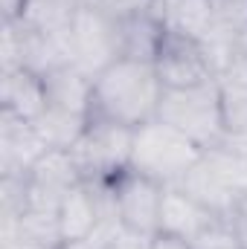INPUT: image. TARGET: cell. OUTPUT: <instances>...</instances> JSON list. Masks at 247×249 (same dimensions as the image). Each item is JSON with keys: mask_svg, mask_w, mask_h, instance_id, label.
<instances>
[{"mask_svg": "<svg viewBox=\"0 0 247 249\" xmlns=\"http://www.w3.org/2000/svg\"><path fill=\"white\" fill-rule=\"evenodd\" d=\"M160 99H163V81L157 75L154 61L123 55L93 75L90 119H108L117 124L140 127L157 119Z\"/></svg>", "mask_w": 247, "mask_h": 249, "instance_id": "6da1fadb", "label": "cell"}, {"mask_svg": "<svg viewBox=\"0 0 247 249\" xmlns=\"http://www.w3.org/2000/svg\"><path fill=\"white\" fill-rule=\"evenodd\" d=\"M181 188L218 217H233L247 200V160L227 142L204 148L201 160L181 180Z\"/></svg>", "mask_w": 247, "mask_h": 249, "instance_id": "7a4b0ae2", "label": "cell"}, {"mask_svg": "<svg viewBox=\"0 0 247 249\" xmlns=\"http://www.w3.org/2000/svg\"><path fill=\"white\" fill-rule=\"evenodd\" d=\"M204 148L192 142L172 124L151 119L134 127V148H131V168L160 186H181L192 165L201 160Z\"/></svg>", "mask_w": 247, "mask_h": 249, "instance_id": "3957f363", "label": "cell"}, {"mask_svg": "<svg viewBox=\"0 0 247 249\" xmlns=\"http://www.w3.org/2000/svg\"><path fill=\"white\" fill-rule=\"evenodd\" d=\"M157 119L172 124L201 148L221 145L227 139V124L221 110V90L218 78L195 84V87H178V90H163Z\"/></svg>", "mask_w": 247, "mask_h": 249, "instance_id": "277c9868", "label": "cell"}, {"mask_svg": "<svg viewBox=\"0 0 247 249\" xmlns=\"http://www.w3.org/2000/svg\"><path fill=\"white\" fill-rule=\"evenodd\" d=\"M134 127L108 119H90L70 148V157L84 183H114L131 168Z\"/></svg>", "mask_w": 247, "mask_h": 249, "instance_id": "5b68a950", "label": "cell"}, {"mask_svg": "<svg viewBox=\"0 0 247 249\" xmlns=\"http://www.w3.org/2000/svg\"><path fill=\"white\" fill-rule=\"evenodd\" d=\"M70 58L87 75L123 58V26L87 0H79L70 26Z\"/></svg>", "mask_w": 247, "mask_h": 249, "instance_id": "8992f818", "label": "cell"}, {"mask_svg": "<svg viewBox=\"0 0 247 249\" xmlns=\"http://www.w3.org/2000/svg\"><path fill=\"white\" fill-rule=\"evenodd\" d=\"M163 191L166 186L137 174L125 171L114 180V214L117 223L125 229L157 235L160 232V209H163Z\"/></svg>", "mask_w": 247, "mask_h": 249, "instance_id": "52a82bcc", "label": "cell"}, {"mask_svg": "<svg viewBox=\"0 0 247 249\" xmlns=\"http://www.w3.org/2000/svg\"><path fill=\"white\" fill-rule=\"evenodd\" d=\"M157 75L163 81V90H178V87H195L204 81H212L215 72L206 61L204 50L198 41L166 35L160 44V53L154 58Z\"/></svg>", "mask_w": 247, "mask_h": 249, "instance_id": "ba28073f", "label": "cell"}, {"mask_svg": "<svg viewBox=\"0 0 247 249\" xmlns=\"http://www.w3.org/2000/svg\"><path fill=\"white\" fill-rule=\"evenodd\" d=\"M84 183L70 151H47L26 174V188H29V206L38 209H53L59 212L62 200L73 188Z\"/></svg>", "mask_w": 247, "mask_h": 249, "instance_id": "9c48e42d", "label": "cell"}, {"mask_svg": "<svg viewBox=\"0 0 247 249\" xmlns=\"http://www.w3.org/2000/svg\"><path fill=\"white\" fill-rule=\"evenodd\" d=\"M47 151L35 122L0 110V177H26Z\"/></svg>", "mask_w": 247, "mask_h": 249, "instance_id": "30bf717a", "label": "cell"}, {"mask_svg": "<svg viewBox=\"0 0 247 249\" xmlns=\"http://www.w3.org/2000/svg\"><path fill=\"white\" fill-rule=\"evenodd\" d=\"M151 18L163 26L166 35L189 41H201L215 23L212 0H154Z\"/></svg>", "mask_w": 247, "mask_h": 249, "instance_id": "8fae6325", "label": "cell"}, {"mask_svg": "<svg viewBox=\"0 0 247 249\" xmlns=\"http://www.w3.org/2000/svg\"><path fill=\"white\" fill-rule=\"evenodd\" d=\"M215 220H221V217L212 214L192 194H186L181 186H166V191H163V209H160V232L192 241L195 235H201Z\"/></svg>", "mask_w": 247, "mask_h": 249, "instance_id": "7c38bea8", "label": "cell"}, {"mask_svg": "<svg viewBox=\"0 0 247 249\" xmlns=\"http://www.w3.org/2000/svg\"><path fill=\"white\" fill-rule=\"evenodd\" d=\"M0 110H9L21 119L35 122L47 110L44 78L29 70L0 72Z\"/></svg>", "mask_w": 247, "mask_h": 249, "instance_id": "4fadbf2b", "label": "cell"}, {"mask_svg": "<svg viewBox=\"0 0 247 249\" xmlns=\"http://www.w3.org/2000/svg\"><path fill=\"white\" fill-rule=\"evenodd\" d=\"M44 93H47V107L90 116L93 75H87L76 64H64L44 75Z\"/></svg>", "mask_w": 247, "mask_h": 249, "instance_id": "5bb4252c", "label": "cell"}, {"mask_svg": "<svg viewBox=\"0 0 247 249\" xmlns=\"http://www.w3.org/2000/svg\"><path fill=\"white\" fill-rule=\"evenodd\" d=\"M9 238H21V241L35 244V247H41V249H64L59 212L29 206L15 223H3L0 241H9Z\"/></svg>", "mask_w": 247, "mask_h": 249, "instance_id": "9a60e30c", "label": "cell"}, {"mask_svg": "<svg viewBox=\"0 0 247 249\" xmlns=\"http://www.w3.org/2000/svg\"><path fill=\"white\" fill-rule=\"evenodd\" d=\"M76 0H26L23 15L18 18L26 29L50 38H64L70 41V26L76 15Z\"/></svg>", "mask_w": 247, "mask_h": 249, "instance_id": "2e32d148", "label": "cell"}, {"mask_svg": "<svg viewBox=\"0 0 247 249\" xmlns=\"http://www.w3.org/2000/svg\"><path fill=\"white\" fill-rule=\"evenodd\" d=\"M120 26H123V55L125 58H143V61H154L157 58L166 32L151 18V12L128 18V20H120Z\"/></svg>", "mask_w": 247, "mask_h": 249, "instance_id": "e0dca14e", "label": "cell"}, {"mask_svg": "<svg viewBox=\"0 0 247 249\" xmlns=\"http://www.w3.org/2000/svg\"><path fill=\"white\" fill-rule=\"evenodd\" d=\"M87 122H90V116H84V113L47 107L35 119V127H38V133H41V139L47 142L50 151H70L76 145V139L84 133Z\"/></svg>", "mask_w": 247, "mask_h": 249, "instance_id": "ac0fdd59", "label": "cell"}, {"mask_svg": "<svg viewBox=\"0 0 247 249\" xmlns=\"http://www.w3.org/2000/svg\"><path fill=\"white\" fill-rule=\"evenodd\" d=\"M218 90H221V110H224L227 136L247 130V87L218 78Z\"/></svg>", "mask_w": 247, "mask_h": 249, "instance_id": "d6986e66", "label": "cell"}, {"mask_svg": "<svg viewBox=\"0 0 247 249\" xmlns=\"http://www.w3.org/2000/svg\"><path fill=\"white\" fill-rule=\"evenodd\" d=\"M0 38V72L23 70V26L18 20H3Z\"/></svg>", "mask_w": 247, "mask_h": 249, "instance_id": "ffe728a7", "label": "cell"}, {"mask_svg": "<svg viewBox=\"0 0 247 249\" xmlns=\"http://www.w3.org/2000/svg\"><path fill=\"white\" fill-rule=\"evenodd\" d=\"M189 244H192V249H242L239 235H236V229H233V220H230V217L215 220V223H212V226H206L201 235H195Z\"/></svg>", "mask_w": 247, "mask_h": 249, "instance_id": "44dd1931", "label": "cell"}, {"mask_svg": "<svg viewBox=\"0 0 247 249\" xmlns=\"http://www.w3.org/2000/svg\"><path fill=\"white\" fill-rule=\"evenodd\" d=\"M215 26L230 32L233 38L247 29V0H212Z\"/></svg>", "mask_w": 247, "mask_h": 249, "instance_id": "7402d4cb", "label": "cell"}, {"mask_svg": "<svg viewBox=\"0 0 247 249\" xmlns=\"http://www.w3.org/2000/svg\"><path fill=\"white\" fill-rule=\"evenodd\" d=\"M154 235H143L134 229H125L120 223H114L102 241V249H151Z\"/></svg>", "mask_w": 247, "mask_h": 249, "instance_id": "603a6c76", "label": "cell"}, {"mask_svg": "<svg viewBox=\"0 0 247 249\" xmlns=\"http://www.w3.org/2000/svg\"><path fill=\"white\" fill-rule=\"evenodd\" d=\"M87 3H93L96 9H102L114 20H128L137 15H148L154 0H87Z\"/></svg>", "mask_w": 247, "mask_h": 249, "instance_id": "cb8c5ba5", "label": "cell"}, {"mask_svg": "<svg viewBox=\"0 0 247 249\" xmlns=\"http://www.w3.org/2000/svg\"><path fill=\"white\" fill-rule=\"evenodd\" d=\"M218 78H224V81H236V84H245L247 87V53H236L233 61H230V67H227Z\"/></svg>", "mask_w": 247, "mask_h": 249, "instance_id": "d4e9b609", "label": "cell"}, {"mask_svg": "<svg viewBox=\"0 0 247 249\" xmlns=\"http://www.w3.org/2000/svg\"><path fill=\"white\" fill-rule=\"evenodd\" d=\"M151 249H192V244H189L186 238H178V235L157 232L154 241H151Z\"/></svg>", "mask_w": 247, "mask_h": 249, "instance_id": "484cf974", "label": "cell"}, {"mask_svg": "<svg viewBox=\"0 0 247 249\" xmlns=\"http://www.w3.org/2000/svg\"><path fill=\"white\" fill-rule=\"evenodd\" d=\"M233 229H236V235H239V244H242V249H247V200L233 212Z\"/></svg>", "mask_w": 247, "mask_h": 249, "instance_id": "4316f807", "label": "cell"}, {"mask_svg": "<svg viewBox=\"0 0 247 249\" xmlns=\"http://www.w3.org/2000/svg\"><path fill=\"white\" fill-rule=\"evenodd\" d=\"M0 6H3V20H18L23 15L26 0H0Z\"/></svg>", "mask_w": 247, "mask_h": 249, "instance_id": "83f0119b", "label": "cell"}, {"mask_svg": "<svg viewBox=\"0 0 247 249\" xmlns=\"http://www.w3.org/2000/svg\"><path fill=\"white\" fill-rule=\"evenodd\" d=\"M0 249H41L35 247V244H26V241H21V238H9V241H3Z\"/></svg>", "mask_w": 247, "mask_h": 249, "instance_id": "f1b7e54d", "label": "cell"}]
</instances>
